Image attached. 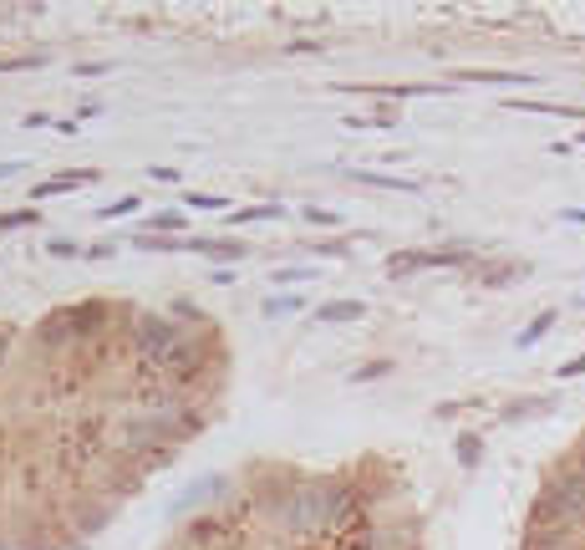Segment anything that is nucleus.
I'll list each match as a JSON object with an SVG mask.
<instances>
[{"mask_svg": "<svg viewBox=\"0 0 585 550\" xmlns=\"http://www.w3.org/2000/svg\"><path fill=\"white\" fill-rule=\"evenodd\" d=\"M550 326H555V311H545V316H540V321L529 326L525 337H520V346H535V342H540V337H545V331H550Z\"/></svg>", "mask_w": 585, "mask_h": 550, "instance_id": "39448f33", "label": "nucleus"}, {"mask_svg": "<svg viewBox=\"0 0 585 550\" xmlns=\"http://www.w3.org/2000/svg\"><path fill=\"white\" fill-rule=\"evenodd\" d=\"M566 220H575V224H585V209H566Z\"/></svg>", "mask_w": 585, "mask_h": 550, "instance_id": "f8f14e48", "label": "nucleus"}, {"mask_svg": "<svg viewBox=\"0 0 585 550\" xmlns=\"http://www.w3.org/2000/svg\"><path fill=\"white\" fill-rule=\"evenodd\" d=\"M316 316H321V321H357V316H362V306H357V301H331V306H321Z\"/></svg>", "mask_w": 585, "mask_h": 550, "instance_id": "20e7f679", "label": "nucleus"}, {"mask_svg": "<svg viewBox=\"0 0 585 550\" xmlns=\"http://www.w3.org/2000/svg\"><path fill=\"white\" fill-rule=\"evenodd\" d=\"M305 220L311 224H342V214H331V209H305Z\"/></svg>", "mask_w": 585, "mask_h": 550, "instance_id": "6e6552de", "label": "nucleus"}, {"mask_svg": "<svg viewBox=\"0 0 585 550\" xmlns=\"http://www.w3.org/2000/svg\"><path fill=\"white\" fill-rule=\"evenodd\" d=\"M133 209H138V199H118V204H112V209H107V214L118 220V214H133Z\"/></svg>", "mask_w": 585, "mask_h": 550, "instance_id": "9d476101", "label": "nucleus"}, {"mask_svg": "<svg viewBox=\"0 0 585 550\" xmlns=\"http://www.w3.org/2000/svg\"><path fill=\"white\" fill-rule=\"evenodd\" d=\"M581 372H585V357H575V362L560 367V377H581Z\"/></svg>", "mask_w": 585, "mask_h": 550, "instance_id": "9b49d317", "label": "nucleus"}, {"mask_svg": "<svg viewBox=\"0 0 585 550\" xmlns=\"http://www.w3.org/2000/svg\"><path fill=\"white\" fill-rule=\"evenodd\" d=\"M250 220H275V204H260V209H240L235 224H250Z\"/></svg>", "mask_w": 585, "mask_h": 550, "instance_id": "423d86ee", "label": "nucleus"}, {"mask_svg": "<svg viewBox=\"0 0 585 550\" xmlns=\"http://www.w3.org/2000/svg\"><path fill=\"white\" fill-rule=\"evenodd\" d=\"M92 179H97V168H77V174H61V179H46L41 189H31V194H36V199H51V194H66L72 183H92Z\"/></svg>", "mask_w": 585, "mask_h": 550, "instance_id": "f03ea898", "label": "nucleus"}, {"mask_svg": "<svg viewBox=\"0 0 585 550\" xmlns=\"http://www.w3.org/2000/svg\"><path fill=\"white\" fill-rule=\"evenodd\" d=\"M189 204H194V209H224V194H189Z\"/></svg>", "mask_w": 585, "mask_h": 550, "instance_id": "0eeeda50", "label": "nucleus"}, {"mask_svg": "<svg viewBox=\"0 0 585 550\" xmlns=\"http://www.w3.org/2000/svg\"><path fill=\"white\" fill-rule=\"evenodd\" d=\"M581 143H585V138H581Z\"/></svg>", "mask_w": 585, "mask_h": 550, "instance_id": "4468645a", "label": "nucleus"}, {"mask_svg": "<svg viewBox=\"0 0 585 550\" xmlns=\"http://www.w3.org/2000/svg\"><path fill=\"white\" fill-rule=\"evenodd\" d=\"M16 174V163H0V179H11Z\"/></svg>", "mask_w": 585, "mask_h": 550, "instance_id": "ddd939ff", "label": "nucleus"}, {"mask_svg": "<svg viewBox=\"0 0 585 550\" xmlns=\"http://www.w3.org/2000/svg\"><path fill=\"white\" fill-rule=\"evenodd\" d=\"M351 179H357V183H372V189H403V194H412V189H418V183L387 179V174H372V168H351Z\"/></svg>", "mask_w": 585, "mask_h": 550, "instance_id": "7ed1b4c3", "label": "nucleus"}, {"mask_svg": "<svg viewBox=\"0 0 585 550\" xmlns=\"http://www.w3.org/2000/svg\"><path fill=\"white\" fill-rule=\"evenodd\" d=\"M179 214H153V229H179Z\"/></svg>", "mask_w": 585, "mask_h": 550, "instance_id": "1a4fd4ad", "label": "nucleus"}, {"mask_svg": "<svg viewBox=\"0 0 585 550\" xmlns=\"http://www.w3.org/2000/svg\"><path fill=\"white\" fill-rule=\"evenodd\" d=\"M438 265H458V255H427V250H403V255H392V260H387V270L407 275V270H438Z\"/></svg>", "mask_w": 585, "mask_h": 550, "instance_id": "f257e3e1", "label": "nucleus"}]
</instances>
